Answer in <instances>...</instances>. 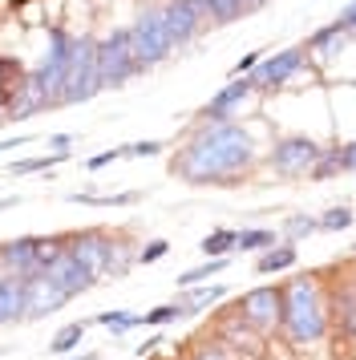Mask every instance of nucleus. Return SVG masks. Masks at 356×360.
Masks as SVG:
<instances>
[{"instance_id": "39448f33", "label": "nucleus", "mask_w": 356, "mask_h": 360, "mask_svg": "<svg viewBox=\"0 0 356 360\" xmlns=\"http://www.w3.org/2000/svg\"><path fill=\"white\" fill-rule=\"evenodd\" d=\"M73 53H77V33H69L65 25H53L45 57H41V65L32 69L41 77V85L49 89L53 110H61V89H65V77H69V65H73Z\"/></svg>"}, {"instance_id": "bb28decb", "label": "nucleus", "mask_w": 356, "mask_h": 360, "mask_svg": "<svg viewBox=\"0 0 356 360\" xmlns=\"http://www.w3.org/2000/svg\"><path fill=\"white\" fill-rule=\"evenodd\" d=\"M73 158V150H53V154H37V158H20V162H8V174L20 179V174H41V170H53Z\"/></svg>"}, {"instance_id": "f8f14e48", "label": "nucleus", "mask_w": 356, "mask_h": 360, "mask_svg": "<svg viewBox=\"0 0 356 360\" xmlns=\"http://www.w3.org/2000/svg\"><path fill=\"white\" fill-rule=\"evenodd\" d=\"M65 304H73V300L49 279V271L25 276V320H45V316H53V311H61Z\"/></svg>"}, {"instance_id": "58836bf2", "label": "nucleus", "mask_w": 356, "mask_h": 360, "mask_svg": "<svg viewBox=\"0 0 356 360\" xmlns=\"http://www.w3.org/2000/svg\"><path fill=\"white\" fill-rule=\"evenodd\" d=\"M259 61H263L259 53H247V57H239V61H235V69H231V77H247V73H255Z\"/></svg>"}, {"instance_id": "09e8293b", "label": "nucleus", "mask_w": 356, "mask_h": 360, "mask_svg": "<svg viewBox=\"0 0 356 360\" xmlns=\"http://www.w3.org/2000/svg\"><path fill=\"white\" fill-rule=\"evenodd\" d=\"M0 126H4V110H0Z\"/></svg>"}, {"instance_id": "79ce46f5", "label": "nucleus", "mask_w": 356, "mask_h": 360, "mask_svg": "<svg viewBox=\"0 0 356 360\" xmlns=\"http://www.w3.org/2000/svg\"><path fill=\"white\" fill-rule=\"evenodd\" d=\"M32 142V134H16V138H4L0 142V154H8V150H20V146H29Z\"/></svg>"}, {"instance_id": "37998d69", "label": "nucleus", "mask_w": 356, "mask_h": 360, "mask_svg": "<svg viewBox=\"0 0 356 360\" xmlns=\"http://www.w3.org/2000/svg\"><path fill=\"white\" fill-rule=\"evenodd\" d=\"M158 344H162V332H154V336H146V344H138V356H154L158 352Z\"/></svg>"}, {"instance_id": "dca6fc26", "label": "nucleus", "mask_w": 356, "mask_h": 360, "mask_svg": "<svg viewBox=\"0 0 356 360\" xmlns=\"http://www.w3.org/2000/svg\"><path fill=\"white\" fill-rule=\"evenodd\" d=\"M45 110H53L49 89L41 85V77L29 69V82H25V89H20V98L4 110V122H25V117H37V114H45Z\"/></svg>"}, {"instance_id": "412c9836", "label": "nucleus", "mask_w": 356, "mask_h": 360, "mask_svg": "<svg viewBox=\"0 0 356 360\" xmlns=\"http://www.w3.org/2000/svg\"><path fill=\"white\" fill-rule=\"evenodd\" d=\"M300 263V251H295V243H272L267 251H259V259H255V271L259 276H275V271H291Z\"/></svg>"}, {"instance_id": "6e6552de", "label": "nucleus", "mask_w": 356, "mask_h": 360, "mask_svg": "<svg viewBox=\"0 0 356 360\" xmlns=\"http://www.w3.org/2000/svg\"><path fill=\"white\" fill-rule=\"evenodd\" d=\"M239 311L259 336L275 332L279 320H284V283H259V288H251V292H243Z\"/></svg>"}, {"instance_id": "423d86ee", "label": "nucleus", "mask_w": 356, "mask_h": 360, "mask_svg": "<svg viewBox=\"0 0 356 360\" xmlns=\"http://www.w3.org/2000/svg\"><path fill=\"white\" fill-rule=\"evenodd\" d=\"M106 85L97 77V37L77 33V53H73V65H69V77H65L61 89V105H85L94 101Z\"/></svg>"}, {"instance_id": "f704fd0d", "label": "nucleus", "mask_w": 356, "mask_h": 360, "mask_svg": "<svg viewBox=\"0 0 356 360\" xmlns=\"http://www.w3.org/2000/svg\"><path fill=\"white\" fill-rule=\"evenodd\" d=\"M186 360H231V352H227L223 344L215 340V336H207V340H198L191 348V356Z\"/></svg>"}, {"instance_id": "4c0bfd02", "label": "nucleus", "mask_w": 356, "mask_h": 360, "mask_svg": "<svg viewBox=\"0 0 356 360\" xmlns=\"http://www.w3.org/2000/svg\"><path fill=\"white\" fill-rule=\"evenodd\" d=\"M122 158H126V146L101 150V154H94V158H85V170H101V166H110V162H122Z\"/></svg>"}, {"instance_id": "473e14b6", "label": "nucleus", "mask_w": 356, "mask_h": 360, "mask_svg": "<svg viewBox=\"0 0 356 360\" xmlns=\"http://www.w3.org/2000/svg\"><path fill=\"white\" fill-rule=\"evenodd\" d=\"M336 174H344V166H340V146H328L320 154V162L312 166V174H307V179L328 182V179H336Z\"/></svg>"}, {"instance_id": "0eeeda50", "label": "nucleus", "mask_w": 356, "mask_h": 360, "mask_svg": "<svg viewBox=\"0 0 356 360\" xmlns=\"http://www.w3.org/2000/svg\"><path fill=\"white\" fill-rule=\"evenodd\" d=\"M320 154H324V146L316 138H307V134H284L267 150V166L279 179H307L312 166L320 162Z\"/></svg>"}, {"instance_id": "cd10ccee", "label": "nucleus", "mask_w": 356, "mask_h": 360, "mask_svg": "<svg viewBox=\"0 0 356 360\" xmlns=\"http://www.w3.org/2000/svg\"><path fill=\"white\" fill-rule=\"evenodd\" d=\"M227 263H231V259H203L198 267H186V271H178L174 288H194V283H207V279L223 276V271H227Z\"/></svg>"}, {"instance_id": "c9c22d12", "label": "nucleus", "mask_w": 356, "mask_h": 360, "mask_svg": "<svg viewBox=\"0 0 356 360\" xmlns=\"http://www.w3.org/2000/svg\"><path fill=\"white\" fill-rule=\"evenodd\" d=\"M162 150H166V142H158V138H146V142H129L126 158H158Z\"/></svg>"}, {"instance_id": "a18cd8bd", "label": "nucleus", "mask_w": 356, "mask_h": 360, "mask_svg": "<svg viewBox=\"0 0 356 360\" xmlns=\"http://www.w3.org/2000/svg\"><path fill=\"white\" fill-rule=\"evenodd\" d=\"M20 202V195H8V198H0V211H8V207H16Z\"/></svg>"}, {"instance_id": "c85d7f7f", "label": "nucleus", "mask_w": 356, "mask_h": 360, "mask_svg": "<svg viewBox=\"0 0 356 360\" xmlns=\"http://www.w3.org/2000/svg\"><path fill=\"white\" fill-rule=\"evenodd\" d=\"M178 320H186V308L170 300V304H158V308H150L138 316V328H166V324H178Z\"/></svg>"}, {"instance_id": "c756f323", "label": "nucleus", "mask_w": 356, "mask_h": 360, "mask_svg": "<svg viewBox=\"0 0 356 360\" xmlns=\"http://www.w3.org/2000/svg\"><path fill=\"white\" fill-rule=\"evenodd\" d=\"M94 324L110 328L113 336H126L129 328H138V311H126V308H113V311H97Z\"/></svg>"}, {"instance_id": "a211bd4d", "label": "nucleus", "mask_w": 356, "mask_h": 360, "mask_svg": "<svg viewBox=\"0 0 356 360\" xmlns=\"http://www.w3.org/2000/svg\"><path fill=\"white\" fill-rule=\"evenodd\" d=\"M255 336H259V332L243 320L239 308L227 311L223 320H219V332H215V340L223 344L227 352H231V348H235V352H243V348H255Z\"/></svg>"}, {"instance_id": "b1692460", "label": "nucleus", "mask_w": 356, "mask_h": 360, "mask_svg": "<svg viewBox=\"0 0 356 360\" xmlns=\"http://www.w3.org/2000/svg\"><path fill=\"white\" fill-rule=\"evenodd\" d=\"M332 308H336L340 332H344V336L356 344V283H344V288H340L336 300H332Z\"/></svg>"}, {"instance_id": "4be33fe9", "label": "nucleus", "mask_w": 356, "mask_h": 360, "mask_svg": "<svg viewBox=\"0 0 356 360\" xmlns=\"http://www.w3.org/2000/svg\"><path fill=\"white\" fill-rule=\"evenodd\" d=\"M223 295H227L223 283H194V288H178V304L186 308V316H198L203 308L219 304Z\"/></svg>"}, {"instance_id": "2eb2a0df", "label": "nucleus", "mask_w": 356, "mask_h": 360, "mask_svg": "<svg viewBox=\"0 0 356 360\" xmlns=\"http://www.w3.org/2000/svg\"><path fill=\"white\" fill-rule=\"evenodd\" d=\"M37 247L41 235H16L8 243H0V276H32L37 267Z\"/></svg>"}, {"instance_id": "9b49d317", "label": "nucleus", "mask_w": 356, "mask_h": 360, "mask_svg": "<svg viewBox=\"0 0 356 360\" xmlns=\"http://www.w3.org/2000/svg\"><path fill=\"white\" fill-rule=\"evenodd\" d=\"M69 235V251L77 255L97 279H106L110 271V251H113V235L106 227H85V231H65Z\"/></svg>"}, {"instance_id": "9d476101", "label": "nucleus", "mask_w": 356, "mask_h": 360, "mask_svg": "<svg viewBox=\"0 0 356 360\" xmlns=\"http://www.w3.org/2000/svg\"><path fill=\"white\" fill-rule=\"evenodd\" d=\"M304 53L307 49H279V53H272V57H263L255 65V73H247L251 77V85H255V94H275V89H284V85L304 69Z\"/></svg>"}, {"instance_id": "20e7f679", "label": "nucleus", "mask_w": 356, "mask_h": 360, "mask_svg": "<svg viewBox=\"0 0 356 360\" xmlns=\"http://www.w3.org/2000/svg\"><path fill=\"white\" fill-rule=\"evenodd\" d=\"M97 77L106 89H122L134 77H142L129 49V25H113L106 37H97Z\"/></svg>"}, {"instance_id": "aec40b11", "label": "nucleus", "mask_w": 356, "mask_h": 360, "mask_svg": "<svg viewBox=\"0 0 356 360\" xmlns=\"http://www.w3.org/2000/svg\"><path fill=\"white\" fill-rule=\"evenodd\" d=\"M348 37H352V33H348L340 20H332V25H324V29H316V33L307 37V53H312V57H320V61H328L332 53L344 49V41H348Z\"/></svg>"}, {"instance_id": "5701e85b", "label": "nucleus", "mask_w": 356, "mask_h": 360, "mask_svg": "<svg viewBox=\"0 0 356 360\" xmlns=\"http://www.w3.org/2000/svg\"><path fill=\"white\" fill-rule=\"evenodd\" d=\"M203 4V17L210 25H231V20H243L247 13H255L251 0H198Z\"/></svg>"}, {"instance_id": "ddd939ff", "label": "nucleus", "mask_w": 356, "mask_h": 360, "mask_svg": "<svg viewBox=\"0 0 356 360\" xmlns=\"http://www.w3.org/2000/svg\"><path fill=\"white\" fill-rule=\"evenodd\" d=\"M251 94H255L251 77H231V82H227L223 89H219L203 110H198V117H203V122H231V117L243 110V101L251 98Z\"/></svg>"}, {"instance_id": "a19ab883", "label": "nucleus", "mask_w": 356, "mask_h": 360, "mask_svg": "<svg viewBox=\"0 0 356 360\" xmlns=\"http://www.w3.org/2000/svg\"><path fill=\"white\" fill-rule=\"evenodd\" d=\"M340 166H344V170H356V138L340 146Z\"/></svg>"}, {"instance_id": "f3484780", "label": "nucleus", "mask_w": 356, "mask_h": 360, "mask_svg": "<svg viewBox=\"0 0 356 360\" xmlns=\"http://www.w3.org/2000/svg\"><path fill=\"white\" fill-rule=\"evenodd\" d=\"M29 82V65L16 53H0V110H8Z\"/></svg>"}, {"instance_id": "8fccbe9b", "label": "nucleus", "mask_w": 356, "mask_h": 360, "mask_svg": "<svg viewBox=\"0 0 356 360\" xmlns=\"http://www.w3.org/2000/svg\"><path fill=\"white\" fill-rule=\"evenodd\" d=\"M352 255H356V243H352Z\"/></svg>"}, {"instance_id": "1a4fd4ad", "label": "nucleus", "mask_w": 356, "mask_h": 360, "mask_svg": "<svg viewBox=\"0 0 356 360\" xmlns=\"http://www.w3.org/2000/svg\"><path fill=\"white\" fill-rule=\"evenodd\" d=\"M162 25H166V37H170V45L174 49H186L198 41L203 33V4L198 0H162Z\"/></svg>"}, {"instance_id": "2f4dec72", "label": "nucleus", "mask_w": 356, "mask_h": 360, "mask_svg": "<svg viewBox=\"0 0 356 360\" xmlns=\"http://www.w3.org/2000/svg\"><path fill=\"white\" fill-rule=\"evenodd\" d=\"M272 243H275V231L272 227H247V231H239L235 251H267Z\"/></svg>"}, {"instance_id": "f03ea898", "label": "nucleus", "mask_w": 356, "mask_h": 360, "mask_svg": "<svg viewBox=\"0 0 356 360\" xmlns=\"http://www.w3.org/2000/svg\"><path fill=\"white\" fill-rule=\"evenodd\" d=\"M284 336L291 344H320L328 336V308L320 300V288L312 276H295L284 283Z\"/></svg>"}, {"instance_id": "e433bc0d", "label": "nucleus", "mask_w": 356, "mask_h": 360, "mask_svg": "<svg viewBox=\"0 0 356 360\" xmlns=\"http://www.w3.org/2000/svg\"><path fill=\"white\" fill-rule=\"evenodd\" d=\"M166 255H170V243H166V239H150V243L138 247V263H158V259H166Z\"/></svg>"}, {"instance_id": "6ab92c4d", "label": "nucleus", "mask_w": 356, "mask_h": 360, "mask_svg": "<svg viewBox=\"0 0 356 360\" xmlns=\"http://www.w3.org/2000/svg\"><path fill=\"white\" fill-rule=\"evenodd\" d=\"M25 320V276H0V328Z\"/></svg>"}, {"instance_id": "c03bdc74", "label": "nucleus", "mask_w": 356, "mask_h": 360, "mask_svg": "<svg viewBox=\"0 0 356 360\" xmlns=\"http://www.w3.org/2000/svg\"><path fill=\"white\" fill-rule=\"evenodd\" d=\"M49 146L53 150H69L73 146V134H49Z\"/></svg>"}, {"instance_id": "72a5a7b5", "label": "nucleus", "mask_w": 356, "mask_h": 360, "mask_svg": "<svg viewBox=\"0 0 356 360\" xmlns=\"http://www.w3.org/2000/svg\"><path fill=\"white\" fill-rule=\"evenodd\" d=\"M356 223V214L348 211V207H328V211L320 214V231H328V235H336V231H348Z\"/></svg>"}, {"instance_id": "de8ad7c7", "label": "nucleus", "mask_w": 356, "mask_h": 360, "mask_svg": "<svg viewBox=\"0 0 356 360\" xmlns=\"http://www.w3.org/2000/svg\"><path fill=\"white\" fill-rule=\"evenodd\" d=\"M251 4H255V8H263V4H267V0H251Z\"/></svg>"}, {"instance_id": "7c9ffc66", "label": "nucleus", "mask_w": 356, "mask_h": 360, "mask_svg": "<svg viewBox=\"0 0 356 360\" xmlns=\"http://www.w3.org/2000/svg\"><path fill=\"white\" fill-rule=\"evenodd\" d=\"M279 231H284V239H288V243H300V239H307V235H316V231H320V219H312V214H288Z\"/></svg>"}, {"instance_id": "7ed1b4c3", "label": "nucleus", "mask_w": 356, "mask_h": 360, "mask_svg": "<svg viewBox=\"0 0 356 360\" xmlns=\"http://www.w3.org/2000/svg\"><path fill=\"white\" fill-rule=\"evenodd\" d=\"M129 49H134V61H138L142 73H150L174 53L170 37H166V25H162V4H146L142 13L129 20Z\"/></svg>"}, {"instance_id": "ea45409f", "label": "nucleus", "mask_w": 356, "mask_h": 360, "mask_svg": "<svg viewBox=\"0 0 356 360\" xmlns=\"http://www.w3.org/2000/svg\"><path fill=\"white\" fill-rule=\"evenodd\" d=\"M340 25H344V29H348V33H352L356 37V0H352V4H344V8H340Z\"/></svg>"}, {"instance_id": "f257e3e1", "label": "nucleus", "mask_w": 356, "mask_h": 360, "mask_svg": "<svg viewBox=\"0 0 356 360\" xmlns=\"http://www.w3.org/2000/svg\"><path fill=\"white\" fill-rule=\"evenodd\" d=\"M255 162V138L239 122H198L174 150L170 174L186 186H239Z\"/></svg>"}, {"instance_id": "a878e982", "label": "nucleus", "mask_w": 356, "mask_h": 360, "mask_svg": "<svg viewBox=\"0 0 356 360\" xmlns=\"http://www.w3.org/2000/svg\"><path fill=\"white\" fill-rule=\"evenodd\" d=\"M235 243H239V231L231 227H215L198 243V251H203V259H231V251H235Z\"/></svg>"}, {"instance_id": "393cba45", "label": "nucleus", "mask_w": 356, "mask_h": 360, "mask_svg": "<svg viewBox=\"0 0 356 360\" xmlns=\"http://www.w3.org/2000/svg\"><path fill=\"white\" fill-rule=\"evenodd\" d=\"M85 332H89V320H69L53 332V340H49V352L53 356H69L81 340H85Z\"/></svg>"}, {"instance_id": "4468645a", "label": "nucleus", "mask_w": 356, "mask_h": 360, "mask_svg": "<svg viewBox=\"0 0 356 360\" xmlns=\"http://www.w3.org/2000/svg\"><path fill=\"white\" fill-rule=\"evenodd\" d=\"M45 271H49V279H53V283H57V288H61V292L69 295V300L85 295V292H89V288L97 283V276L77 259V255H73V251H69V247H65L61 259L53 263V267H45Z\"/></svg>"}, {"instance_id": "49530a36", "label": "nucleus", "mask_w": 356, "mask_h": 360, "mask_svg": "<svg viewBox=\"0 0 356 360\" xmlns=\"http://www.w3.org/2000/svg\"><path fill=\"white\" fill-rule=\"evenodd\" d=\"M65 360H101L97 352H81V356H65Z\"/></svg>"}]
</instances>
